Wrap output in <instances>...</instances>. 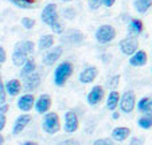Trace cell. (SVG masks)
Segmentation results:
<instances>
[{
  "mask_svg": "<svg viewBox=\"0 0 152 145\" xmlns=\"http://www.w3.org/2000/svg\"><path fill=\"white\" fill-rule=\"evenodd\" d=\"M73 73V65L70 62H62L54 71V83L57 86H63L67 78Z\"/></svg>",
  "mask_w": 152,
  "mask_h": 145,
  "instance_id": "6da1fadb",
  "label": "cell"
},
{
  "mask_svg": "<svg viewBox=\"0 0 152 145\" xmlns=\"http://www.w3.org/2000/svg\"><path fill=\"white\" fill-rule=\"evenodd\" d=\"M96 40L98 43H102V44H106V43L112 42L116 38V30L113 26H109V24H102L94 32Z\"/></svg>",
  "mask_w": 152,
  "mask_h": 145,
  "instance_id": "7a4b0ae2",
  "label": "cell"
},
{
  "mask_svg": "<svg viewBox=\"0 0 152 145\" xmlns=\"http://www.w3.org/2000/svg\"><path fill=\"white\" fill-rule=\"evenodd\" d=\"M61 125H59V117H58L57 113H46L45 117H43V121H42V129L46 133L49 134H54L59 130Z\"/></svg>",
  "mask_w": 152,
  "mask_h": 145,
  "instance_id": "3957f363",
  "label": "cell"
},
{
  "mask_svg": "<svg viewBox=\"0 0 152 145\" xmlns=\"http://www.w3.org/2000/svg\"><path fill=\"white\" fill-rule=\"evenodd\" d=\"M135 105H136L135 93H133L132 90L124 91L120 98V105H118L121 111H124V113H131V111L135 109Z\"/></svg>",
  "mask_w": 152,
  "mask_h": 145,
  "instance_id": "277c9868",
  "label": "cell"
},
{
  "mask_svg": "<svg viewBox=\"0 0 152 145\" xmlns=\"http://www.w3.org/2000/svg\"><path fill=\"white\" fill-rule=\"evenodd\" d=\"M120 50L123 51V54L129 55L132 57L133 54L139 51V42L135 36H128L124 38L123 40L120 42Z\"/></svg>",
  "mask_w": 152,
  "mask_h": 145,
  "instance_id": "5b68a950",
  "label": "cell"
},
{
  "mask_svg": "<svg viewBox=\"0 0 152 145\" xmlns=\"http://www.w3.org/2000/svg\"><path fill=\"white\" fill-rule=\"evenodd\" d=\"M40 17H42V22L45 23V24H47V26L51 27L55 22H58L57 6H55L54 3L47 4V6L45 7V8H43V11H42V15H40Z\"/></svg>",
  "mask_w": 152,
  "mask_h": 145,
  "instance_id": "8992f818",
  "label": "cell"
},
{
  "mask_svg": "<svg viewBox=\"0 0 152 145\" xmlns=\"http://www.w3.org/2000/svg\"><path fill=\"white\" fill-rule=\"evenodd\" d=\"M78 125H80V122H78V117L75 114V111H67L65 114V130L67 133H74L78 129Z\"/></svg>",
  "mask_w": 152,
  "mask_h": 145,
  "instance_id": "52a82bcc",
  "label": "cell"
},
{
  "mask_svg": "<svg viewBox=\"0 0 152 145\" xmlns=\"http://www.w3.org/2000/svg\"><path fill=\"white\" fill-rule=\"evenodd\" d=\"M97 74H98L97 68H96L94 66H89V67H85L82 71H81L78 79H80L81 83H92L93 81L96 79Z\"/></svg>",
  "mask_w": 152,
  "mask_h": 145,
  "instance_id": "ba28073f",
  "label": "cell"
},
{
  "mask_svg": "<svg viewBox=\"0 0 152 145\" xmlns=\"http://www.w3.org/2000/svg\"><path fill=\"white\" fill-rule=\"evenodd\" d=\"M30 121H31V116H30V114H20V116L16 118L15 124H14V128H12V134H15V136H16V134L22 133V132L24 130V128H26V126L30 124Z\"/></svg>",
  "mask_w": 152,
  "mask_h": 145,
  "instance_id": "9c48e42d",
  "label": "cell"
},
{
  "mask_svg": "<svg viewBox=\"0 0 152 145\" xmlns=\"http://www.w3.org/2000/svg\"><path fill=\"white\" fill-rule=\"evenodd\" d=\"M102 98H104L102 86H94V87L89 91L86 100H88V103H89V105H97V103H100L101 101H102Z\"/></svg>",
  "mask_w": 152,
  "mask_h": 145,
  "instance_id": "30bf717a",
  "label": "cell"
},
{
  "mask_svg": "<svg viewBox=\"0 0 152 145\" xmlns=\"http://www.w3.org/2000/svg\"><path fill=\"white\" fill-rule=\"evenodd\" d=\"M51 106V98H50L49 94H42V95L38 98V101L35 102V110L39 114H46V111L50 109Z\"/></svg>",
  "mask_w": 152,
  "mask_h": 145,
  "instance_id": "8fae6325",
  "label": "cell"
},
{
  "mask_svg": "<svg viewBox=\"0 0 152 145\" xmlns=\"http://www.w3.org/2000/svg\"><path fill=\"white\" fill-rule=\"evenodd\" d=\"M62 52H63V50L61 46H57V47L51 48V50L43 57V63H45V65H49V66L54 65V63L61 58Z\"/></svg>",
  "mask_w": 152,
  "mask_h": 145,
  "instance_id": "7c38bea8",
  "label": "cell"
},
{
  "mask_svg": "<svg viewBox=\"0 0 152 145\" xmlns=\"http://www.w3.org/2000/svg\"><path fill=\"white\" fill-rule=\"evenodd\" d=\"M34 102H35V98L32 94H24V95H22L19 98V101H18V108L22 111H28L32 109Z\"/></svg>",
  "mask_w": 152,
  "mask_h": 145,
  "instance_id": "4fadbf2b",
  "label": "cell"
},
{
  "mask_svg": "<svg viewBox=\"0 0 152 145\" xmlns=\"http://www.w3.org/2000/svg\"><path fill=\"white\" fill-rule=\"evenodd\" d=\"M148 60V57H147V52L144 50H139L136 54H133L132 57L129 58V65L135 66V67H140V66H144Z\"/></svg>",
  "mask_w": 152,
  "mask_h": 145,
  "instance_id": "5bb4252c",
  "label": "cell"
},
{
  "mask_svg": "<svg viewBox=\"0 0 152 145\" xmlns=\"http://www.w3.org/2000/svg\"><path fill=\"white\" fill-rule=\"evenodd\" d=\"M40 85V75L38 73H34V74L26 77L24 79V90L27 91H32Z\"/></svg>",
  "mask_w": 152,
  "mask_h": 145,
  "instance_id": "9a60e30c",
  "label": "cell"
},
{
  "mask_svg": "<svg viewBox=\"0 0 152 145\" xmlns=\"http://www.w3.org/2000/svg\"><path fill=\"white\" fill-rule=\"evenodd\" d=\"M129 134H131V129L126 128V126H117V128H115L113 129V132H112L113 140L120 141V142L128 138Z\"/></svg>",
  "mask_w": 152,
  "mask_h": 145,
  "instance_id": "2e32d148",
  "label": "cell"
},
{
  "mask_svg": "<svg viewBox=\"0 0 152 145\" xmlns=\"http://www.w3.org/2000/svg\"><path fill=\"white\" fill-rule=\"evenodd\" d=\"M139 111L144 114H151L152 116V97H144L137 102Z\"/></svg>",
  "mask_w": 152,
  "mask_h": 145,
  "instance_id": "e0dca14e",
  "label": "cell"
},
{
  "mask_svg": "<svg viewBox=\"0 0 152 145\" xmlns=\"http://www.w3.org/2000/svg\"><path fill=\"white\" fill-rule=\"evenodd\" d=\"M143 28H144V24L140 19H131V22L128 24V32L131 35H133V36L139 35L143 31Z\"/></svg>",
  "mask_w": 152,
  "mask_h": 145,
  "instance_id": "ac0fdd59",
  "label": "cell"
},
{
  "mask_svg": "<svg viewBox=\"0 0 152 145\" xmlns=\"http://www.w3.org/2000/svg\"><path fill=\"white\" fill-rule=\"evenodd\" d=\"M120 94L117 93L116 90L110 91L109 95H108V100H106V108L109 110H115L118 105H120Z\"/></svg>",
  "mask_w": 152,
  "mask_h": 145,
  "instance_id": "d6986e66",
  "label": "cell"
},
{
  "mask_svg": "<svg viewBox=\"0 0 152 145\" xmlns=\"http://www.w3.org/2000/svg\"><path fill=\"white\" fill-rule=\"evenodd\" d=\"M27 54H24L22 50H19L18 47H15L14 54H12V62L16 66H24V63L27 62Z\"/></svg>",
  "mask_w": 152,
  "mask_h": 145,
  "instance_id": "ffe728a7",
  "label": "cell"
},
{
  "mask_svg": "<svg viewBox=\"0 0 152 145\" xmlns=\"http://www.w3.org/2000/svg\"><path fill=\"white\" fill-rule=\"evenodd\" d=\"M53 44H54V36L50 34L42 35V36L39 38V42H38L39 50H49V48L53 47Z\"/></svg>",
  "mask_w": 152,
  "mask_h": 145,
  "instance_id": "44dd1931",
  "label": "cell"
},
{
  "mask_svg": "<svg viewBox=\"0 0 152 145\" xmlns=\"http://www.w3.org/2000/svg\"><path fill=\"white\" fill-rule=\"evenodd\" d=\"M20 89H22V86H20V82L18 79H10L8 82L6 83V90L7 93L10 94V95L15 97L19 94Z\"/></svg>",
  "mask_w": 152,
  "mask_h": 145,
  "instance_id": "7402d4cb",
  "label": "cell"
},
{
  "mask_svg": "<svg viewBox=\"0 0 152 145\" xmlns=\"http://www.w3.org/2000/svg\"><path fill=\"white\" fill-rule=\"evenodd\" d=\"M133 7L137 12L145 14L152 7V0H133Z\"/></svg>",
  "mask_w": 152,
  "mask_h": 145,
  "instance_id": "603a6c76",
  "label": "cell"
},
{
  "mask_svg": "<svg viewBox=\"0 0 152 145\" xmlns=\"http://www.w3.org/2000/svg\"><path fill=\"white\" fill-rule=\"evenodd\" d=\"M35 67H37V65H35L34 59H28L26 63H24L23 67H22V71H20V75H22L23 78H26V77H28V75L34 74Z\"/></svg>",
  "mask_w": 152,
  "mask_h": 145,
  "instance_id": "cb8c5ba5",
  "label": "cell"
},
{
  "mask_svg": "<svg viewBox=\"0 0 152 145\" xmlns=\"http://www.w3.org/2000/svg\"><path fill=\"white\" fill-rule=\"evenodd\" d=\"M15 47H18L19 50H22V51L24 52V54L30 55L32 51H34V43L31 42V40H24V42H19L16 43V46Z\"/></svg>",
  "mask_w": 152,
  "mask_h": 145,
  "instance_id": "d4e9b609",
  "label": "cell"
},
{
  "mask_svg": "<svg viewBox=\"0 0 152 145\" xmlns=\"http://www.w3.org/2000/svg\"><path fill=\"white\" fill-rule=\"evenodd\" d=\"M137 125L143 129H149L152 128V116L151 114H144L143 117L137 119Z\"/></svg>",
  "mask_w": 152,
  "mask_h": 145,
  "instance_id": "484cf974",
  "label": "cell"
},
{
  "mask_svg": "<svg viewBox=\"0 0 152 145\" xmlns=\"http://www.w3.org/2000/svg\"><path fill=\"white\" fill-rule=\"evenodd\" d=\"M11 1L19 7H24V8H28L35 3V0H11Z\"/></svg>",
  "mask_w": 152,
  "mask_h": 145,
  "instance_id": "4316f807",
  "label": "cell"
},
{
  "mask_svg": "<svg viewBox=\"0 0 152 145\" xmlns=\"http://www.w3.org/2000/svg\"><path fill=\"white\" fill-rule=\"evenodd\" d=\"M6 85H3V81L0 79V105H6Z\"/></svg>",
  "mask_w": 152,
  "mask_h": 145,
  "instance_id": "83f0119b",
  "label": "cell"
},
{
  "mask_svg": "<svg viewBox=\"0 0 152 145\" xmlns=\"http://www.w3.org/2000/svg\"><path fill=\"white\" fill-rule=\"evenodd\" d=\"M118 82H120V75H115V77H112L109 81H108V87L109 89H116L118 86Z\"/></svg>",
  "mask_w": 152,
  "mask_h": 145,
  "instance_id": "f1b7e54d",
  "label": "cell"
},
{
  "mask_svg": "<svg viewBox=\"0 0 152 145\" xmlns=\"http://www.w3.org/2000/svg\"><path fill=\"white\" fill-rule=\"evenodd\" d=\"M22 24H23L24 28H32V27L35 26V20L31 19V17H23L22 19Z\"/></svg>",
  "mask_w": 152,
  "mask_h": 145,
  "instance_id": "f546056e",
  "label": "cell"
},
{
  "mask_svg": "<svg viewBox=\"0 0 152 145\" xmlns=\"http://www.w3.org/2000/svg\"><path fill=\"white\" fill-rule=\"evenodd\" d=\"M102 4V0H89V8L90 9H98Z\"/></svg>",
  "mask_w": 152,
  "mask_h": 145,
  "instance_id": "4dcf8cb0",
  "label": "cell"
},
{
  "mask_svg": "<svg viewBox=\"0 0 152 145\" xmlns=\"http://www.w3.org/2000/svg\"><path fill=\"white\" fill-rule=\"evenodd\" d=\"M51 30H53V32H55V34H62V31H63L62 24H61L59 22H55L51 26Z\"/></svg>",
  "mask_w": 152,
  "mask_h": 145,
  "instance_id": "1f68e13d",
  "label": "cell"
},
{
  "mask_svg": "<svg viewBox=\"0 0 152 145\" xmlns=\"http://www.w3.org/2000/svg\"><path fill=\"white\" fill-rule=\"evenodd\" d=\"M129 145H144V138H141V137H132L131 141H129Z\"/></svg>",
  "mask_w": 152,
  "mask_h": 145,
  "instance_id": "d6a6232c",
  "label": "cell"
},
{
  "mask_svg": "<svg viewBox=\"0 0 152 145\" xmlns=\"http://www.w3.org/2000/svg\"><path fill=\"white\" fill-rule=\"evenodd\" d=\"M110 142L112 141H110L109 138H98L93 142V145H109Z\"/></svg>",
  "mask_w": 152,
  "mask_h": 145,
  "instance_id": "836d02e7",
  "label": "cell"
},
{
  "mask_svg": "<svg viewBox=\"0 0 152 145\" xmlns=\"http://www.w3.org/2000/svg\"><path fill=\"white\" fill-rule=\"evenodd\" d=\"M7 124V118H6V114H0V132L4 129Z\"/></svg>",
  "mask_w": 152,
  "mask_h": 145,
  "instance_id": "e575fe53",
  "label": "cell"
},
{
  "mask_svg": "<svg viewBox=\"0 0 152 145\" xmlns=\"http://www.w3.org/2000/svg\"><path fill=\"white\" fill-rule=\"evenodd\" d=\"M58 145H78V142L75 140L70 138V140H65V141H61Z\"/></svg>",
  "mask_w": 152,
  "mask_h": 145,
  "instance_id": "d590c367",
  "label": "cell"
},
{
  "mask_svg": "<svg viewBox=\"0 0 152 145\" xmlns=\"http://www.w3.org/2000/svg\"><path fill=\"white\" fill-rule=\"evenodd\" d=\"M6 59H7V55H6V50H4L1 46H0V63H3V62H6Z\"/></svg>",
  "mask_w": 152,
  "mask_h": 145,
  "instance_id": "8d00e7d4",
  "label": "cell"
},
{
  "mask_svg": "<svg viewBox=\"0 0 152 145\" xmlns=\"http://www.w3.org/2000/svg\"><path fill=\"white\" fill-rule=\"evenodd\" d=\"M116 3V0H102V4L105 7H112Z\"/></svg>",
  "mask_w": 152,
  "mask_h": 145,
  "instance_id": "74e56055",
  "label": "cell"
},
{
  "mask_svg": "<svg viewBox=\"0 0 152 145\" xmlns=\"http://www.w3.org/2000/svg\"><path fill=\"white\" fill-rule=\"evenodd\" d=\"M7 110H8V105L7 103L6 105H0V114H4Z\"/></svg>",
  "mask_w": 152,
  "mask_h": 145,
  "instance_id": "f35d334b",
  "label": "cell"
},
{
  "mask_svg": "<svg viewBox=\"0 0 152 145\" xmlns=\"http://www.w3.org/2000/svg\"><path fill=\"white\" fill-rule=\"evenodd\" d=\"M112 117H113V118H115V119H118V117H120V113H117V111H115Z\"/></svg>",
  "mask_w": 152,
  "mask_h": 145,
  "instance_id": "ab89813d",
  "label": "cell"
},
{
  "mask_svg": "<svg viewBox=\"0 0 152 145\" xmlns=\"http://www.w3.org/2000/svg\"><path fill=\"white\" fill-rule=\"evenodd\" d=\"M23 145H37L35 142H31V141H27V142H24Z\"/></svg>",
  "mask_w": 152,
  "mask_h": 145,
  "instance_id": "60d3db41",
  "label": "cell"
},
{
  "mask_svg": "<svg viewBox=\"0 0 152 145\" xmlns=\"http://www.w3.org/2000/svg\"><path fill=\"white\" fill-rule=\"evenodd\" d=\"M4 144V138H3V136L0 134V145H3Z\"/></svg>",
  "mask_w": 152,
  "mask_h": 145,
  "instance_id": "b9f144b4",
  "label": "cell"
},
{
  "mask_svg": "<svg viewBox=\"0 0 152 145\" xmlns=\"http://www.w3.org/2000/svg\"><path fill=\"white\" fill-rule=\"evenodd\" d=\"M62 1H65V3H66V1H72V0H62Z\"/></svg>",
  "mask_w": 152,
  "mask_h": 145,
  "instance_id": "7bdbcfd3",
  "label": "cell"
},
{
  "mask_svg": "<svg viewBox=\"0 0 152 145\" xmlns=\"http://www.w3.org/2000/svg\"><path fill=\"white\" fill-rule=\"evenodd\" d=\"M109 145H113V142H110V144H109Z\"/></svg>",
  "mask_w": 152,
  "mask_h": 145,
  "instance_id": "ee69618b",
  "label": "cell"
},
{
  "mask_svg": "<svg viewBox=\"0 0 152 145\" xmlns=\"http://www.w3.org/2000/svg\"><path fill=\"white\" fill-rule=\"evenodd\" d=\"M151 71H152V70H151Z\"/></svg>",
  "mask_w": 152,
  "mask_h": 145,
  "instance_id": "f6af8a7d",
  "label": "cell"
}]
</instances>
